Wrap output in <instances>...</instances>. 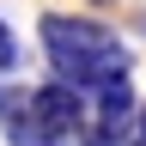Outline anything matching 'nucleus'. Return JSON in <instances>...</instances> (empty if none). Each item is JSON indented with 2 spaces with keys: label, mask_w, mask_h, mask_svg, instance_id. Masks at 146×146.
<instances>
[{
  "label": "nucleus",
  "mask_w": 146,
  "mask_h": 146,
  "mask_svg": "<svg viewBox=\"0 0 146 146\" xmlns=\"http://www.w3.org/2000/svg\"><path fill=\"white\" fill-rule=\"evenodd\" d=\"M43 55H49L55 79L73 91H104L110 79H128V43L98 18L43 12Z\"/></svg>",
  "instance_id": "1"
},
{
  "label": "nucleus",
  "mask_w": 146,
  "mask_h": 146,
  "mask_svg": "<svg viewBox=\"0 0 146 146\" xmlns=\"http://www.w3.org/2000/svg\"><path fill=\"white\" fill-rule=\"evenodd\" d=\"M25 116L43 128V134H55V140H73V134H85V104H79V91L73 85H61V79H49V85H36V91H25Z\"/></svg>",
  "instance_id": "2"
},
{
  "label": "nucleus",
  "mask_w": 146,
  "mask_h": 146,
  "mask_svg": "<svg viewBox=\"0 0 146 146\" xmlns=\"http://www.w3.org/2000/svg\"><path fill=\"white\" fill-rule=\"evenodd\" d=\"M18 110H25V91H6V85H0V122H12Z\"/></svg>",
  "instance_id": "4"
},
{
  "label": "nucleus",
  "mask_w": 146,
  "mask_h": 146,
  "mask_svg": "<svg viewBox=\"0 0 146 146\" xmlns=\"http://www.w3.org/2000/svg\"><path fill=\"white\" fill-rule=\"evenodd\" d=\"M18 67V36H12V25L0 18V73H12Z\"/></svg>",
  "instance_id": "3"
},
{
  "label": "nucleus",
  "mask_w": 146,
  "mask_h": 146,
  "mask_svg": "<svg viewBox=\"0 0 146 146\" xmlns=\"http://www.w3.org/2000/svg\"><path fill=\"white\" fill-rule=\"evenodd\" d=\"M128 146H146V110L134 116V128H128Z\"/></svg>",
  "instance_id": "5"
}]
</instances>
